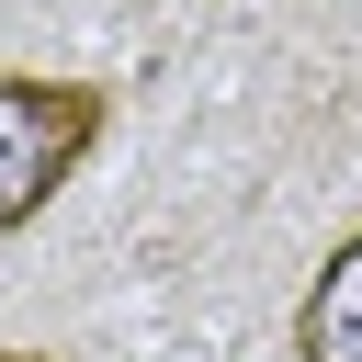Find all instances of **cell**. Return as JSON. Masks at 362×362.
Listing matches in <instances>:
<instances>
[{
    "mask_svg": "<svg viewBox=\"0 0 362 362\" xmlns=\"http://www.w3.org/2000/svg\"><path fill=\"white\" fill-rule=\"evenodd\" d=\"M113 136V90L102 79H34V68H0V238H23L68 181L79 158Z\"/></svg>",
    "mask_w": 362,
    "mask_h": 362,
    "instance_id": "cell-1",
    "label": "cell"
},
{
    "mask_svg": "<svg viewBox=\"0 0 362 362\" xmlns=\"http://www.w3.org/2000/svg\"><path fill=\"white\" fill-rule=\"evenodd\" d=\"M0 362H57V351H0Z\"/></svg>",
    "mask_w": 362,
    "mask_h": 362,
    "instance_id": "cell-3",
    "label": "cell"
},
{
    "mask_svg": "<svg viewBox=\"0 0 362 362\" xmlns=\"http://www.w3.org/2000/svg\"><path fill=\"white\" fill-rule=\"evenodd\" d=\"M294 362H362V226L317 260V283L294 294Z\"/></svg>",
    "mask_w": 362,
    "mask_h": 362,
    "instance_id": "cell-2",
    "label": "cell"
}]
</instances>
